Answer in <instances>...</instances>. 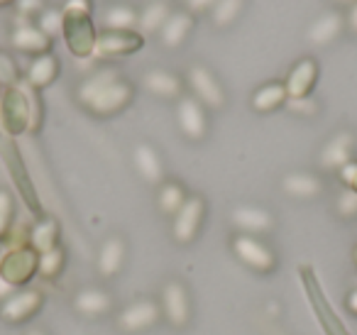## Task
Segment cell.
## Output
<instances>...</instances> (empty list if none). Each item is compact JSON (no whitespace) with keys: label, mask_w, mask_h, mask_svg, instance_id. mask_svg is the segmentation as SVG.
<instances>
[{"label":"cell","mask_w":357,"mask_h":335,"mask_svg":"<svg viewBox=\"0 0 357 335\" xmlns=\"http://www.w3.org/2000/svg\"><path fill=\"white\" fill-rule=\"evenodd\" d=\"M135 98V86L118 74L115 69H98L91 76H86L76 89V100L98 118H110V115L125 110Z\"/></svg>","instance_id":"obj_1"},{"label":"cell","mask_w":357,"mask_h":335,"mask_svg":"<svg viewBox=\"0 0 357 335\" xmlns=\"http://www.w3.org/2000/svg\"><path fill=\"white\" fill-rule=\"evenodd\" d=\"M91 0H66L61 13H64V27H61V35L69 47V52L76 59H86V57H93L96 50V32L93 17H91Z\"/></svg>","instance_id":"obj_2"},{"label":"cell","mask_w":357,"mask_h":335,"mask_svg":"<svg viewBox=\"0 0 357 335\" xmlns=\"http://www.w3.org/2000/svg\"><path fill=\"white\" fill-rule=\"evenodd\" d=\"M0 120L8 135L17 137V135L27 133L32 125H37L35 118V103L27 98V94L20 86H10L0 98Z\"/></svg>","instance_id":"obj_3"},{"label":"cell","mask_w":357,"mask_h":335,"mask_svg":"<svg viewBox=\"0 0 357 335\" xmlns=\"http://www.w3.org/2000/svg\"><path fill=\"white\" fill-rule=\"evenodd\" d=\"M162 320V306L159 301L142 296V299H135L132 304H128L115 318V328L125 335L144 333V330L154 328V325Z\"/></svg>","instance_id":"obj_4"},{"label":"cell","mask_w":357,"mask_h":335,"mask_svg":"<svg viewBox=\"0 0 357 335\" xmlns=\"http://www.w3.org/2000/svg\"><path fill=\"white\" fill-rule=\"evenodd\" d=\"M233 255L243 262L245 267H250L257 274H272L277 269V255L272 252V247L267 242H262L255 235H245L238 232L233 237Z\"/></svg>","instance_id":"obj_5"},{"label":"cell","mask_w":357,"mask_h":335,"mask_svg":"<svg viewBox=\"0 0 357 335\" xmlns=\"http://www.w3.org/2000/svg\"><path fill=\"white\" fill-rule=\"evenodd\" d=\"M144 47V35L139 30H100L96 37V59H118L130 57Z\"/></svg>","instance_id":"obj_6"},{"label":"cell","mask_w":357,"mask_h":335,"mask_svg":"<svg viewBox=\"0 0 357 335\" xmlns=\"http://www.w3.org/2000/svg\"><path fill=\"white\" fill-rule=\"evenodd\" d=\"M186 84L191 89V96L196 100L206 105V108H213V110H220L225 108V89L223 84L218 81V76L204 64H194L186 74Z\"/></svg>","instance_id":"obj_7"},{"label":"cell","mask_w":357,"mask_h":335,"mask_svg":"<svg viewBox=\"0 0 357 335\" xmlns=\"http://www.w3.org/2000/svg\"><path fill=\"white\" fill-rule=\"evenodd\" d=\"M206 218V201L201 196H189L186 203L178 208V213L172 218V237L176 245H191L196 235L201 232Z\"/></svg>","instance_id":"obj_8"},{"label":"cell","mask_w":357,"mask_h":335,"mask_svg":"<svg viewBox=\"0 0 357 335\" xmlns=\"http://www.w3.org/2000/svg\"><path fill=\"white\" fill-rule=\"evenodd\" d=\"M162 318L174 328H186L191 320V296L178 279H169L159 296Z\"/></svg>","instance_id":"obj_9"},{"label":"cell","mask_w":357,"mask_h":335,"mask_svg":"<svg viewBox=\"0 0 357 335\" xmlns=\"http://www.w3.org/2000/svg\"><path fill=\"white\" fill-rule=\"evenodd\" d=\"M45 306V294L37 289H17L8 296L6 301H0V318L6 323H27L35 318Z\"/></svg>","instance_id":"obj_10"},{"label":"cell","mask_w":357,"mask_h":335,"mask_svg":"<svg viewBox=\"0 0 357 335\" xmlns=\"http://www.w3.org/2000/svg\"><path fill=\"white\" fill-rule=\"evenodd\" d=\"M37 262L40 255L32 247H10L0 267V279H6L15 289H22V284H27L37 274Z\"/></svg>","instance_id":"obj_11"},{"label":"cell","mask_w":357,"mask_h":335,"mask_svg":"<svg viewBox=\"0 0 357 335\" xmlns=\"http://www.w3.org/2000/svg\"><path fill=\"white\" fill-rule=\"evenodd\" d=\"M176 125L184 137L191 142H201L208 135V115L206 105L196 100L194 96H181L176 103Z\"/></svg>","instance_id":"obj_12"},{"label":"cell","mask_w":357,"mask_h":335,"mask_svg":"<svg viewBox=\"0 0 357 335\" xmlns=\"http://www.w3.org/2000/svg\"><path fill=\"white\" fill-rule=\"evenodd\" d=\"M355 135L350 130H340L335 133L326 144H323L321 154H318V164L328 172H340L345 164L352 162V154H355Z\"/></svg>","instance_id":"obj_13"},{"label":"cell","mask_w":357,"mask_h":335,"mask_svg":"<svg viewBox=\"0 0 357 335\" xmlns=\"http://www.w3.org/2000/svg\"><path fill=\"white\" fill-rule=\"evenodd\" d=\"M316 81H318V61L313 57H303V59H298L291 66L287 81H284V89H287V96L291 100L308 98Z\"/></svg>","instance_id":"obj_14"},{"label":"cell","mask_w":357,"mask_h":335,"mask_svg":"<svg viewBox=\"0 0 357 335\" xmlns=\"http://www.w3.org/2000/svg\"><path fill=\"white\" fill-rule=\"evenodd\" d=\"M230 221H233V225L238 228L240 232H245V235H264V232H269L274 228V216L267 211V208L262 206H238L233 208V213H230Z\"/></svg>","instance_id":"obj_15"},{"label":"cell","mask_w":357,"mask_h":335,"mask_svg":"<svg viewBox=\"0 0 357 335\" xmlns=\"http://www.w3.org/2000/svg\"><path fill=\"white\" fill-rule=\"evenodd\" d=\"M71 306H74V311L81 315V318L96 320V318H103V315L110 313L113 299H110L108 291L100 289V286H86V289L76 291Z\"/></svg>","instance_id":"obj_16"},{"label":"cell","mask_w":357,"mask_h":335,"mask_svg":"<svg viewBox=\"0 0 357 335\" xmlns=\"http://www.w3.org/2000/svg\"><path fill=\"white\" fill-rule=\"evenodd\" d=\"M125 257H128V245H125V240L120 235H110L108 240L100 245L96 269H98V274L103 276V279H113L125 267Z\"/></svg>","instance_id":"obj_17"},{"label":"cell","mask_w":357,"mask_h":335,"mask_svg":"<svg viewBox=\"0 0 357 335\" xmlns=\"http://www.w3.org/2000/svg\"><path fill=\"white\" fill-rule=\"evenodd\" d=\"M132 162H135V169L137 174L144 179L147 184L152 186H159L164 181V162H162V154L152 147V144L142 142L135 147L132 152Z\"/></svg>","instance_id":"obj_18"},{"label":"cell","mask_w":357,"mask_h":335,"mask_svg":"<svg viewBox=\"0 0 357 335\" xmlns=\"http://www.w3.org/2000/svg\"><path fill=\"white\" fill-rule=\"evenodd\" d=\"M13 47L17 52H25V54L40 57V54H50L52 52V40L32 22L25 25H17L13 30Z\"/></svg>","instance_id":"obj_19"},{"label":"cell","mask_w":357,"mask_h":335,"mask_svg":"<svg viewBox=\"0 0 357 335\" xmlns=\"http://www.w3.org/2000/svg\"><path fill=\"white\" fill-rule=\"evenodd\" d=\"M191 30H194V15L189 10H178L169 15V20L164 22L157 35L167 50H176V47H181L189 40Z\"/></svg>","instance_id":"obj_20"},{"label":"cell","mask_w":357,"mask_h":335,"mask_svg":"<svg viewBox=\"0 0 357 335\" xmlns=\"http://www.w3.org/2000/svg\"><path fill=\"white\" fill-rule=\"evenodd\" d=\"M142 86L157 98H181L184 96V81L167 69H149L142 79Z\"/></svg>","instance_id":"obj_21"},{"label":"cell","mask_w":357,"mask_h":335,"mask_svg":"<svg viewBox=\"0 0 357 335\" xmlns=\"http://www.w3.org/2000/svg\"><path fill=\"white\" fill-rule=\"evenodd\" d=\"M342 30H345V17L335 10H328L311 22V27H308V42L316 47H326L331 42H335L342 35Z\"/></svg>","instance_id":"obj_22"},{"label":"cell","mask_w":357,"mask_h":335,"mask_svg":"<svg viewBox=\"0 0 357 335\" xmlns=\"http://www.w3.org/2000/svg\"><path fill=\"white\" fill-rule=\"evenodd\" d=\"M282 191L298 201H311L323 193V181L311 172H291L282 179Z\"/></svg>","instance_id":"obj_23"},{"label":"cell","mask_w":357,"mask_h":335,"mask_svg":"<svg viewBox=\"0 0 357 335\" xmlns=\"http://www.w3.org/2000/svg\"><path fill=\"white\" fill-rule=\"evenodd\" d=\"M289 96L287 89H284V81H269V84H262L250 98V105H252L255 113H272V110L287 105Z\"/></svg>","instance_id":"obj_24"},{"label":"cell","mask_w":357,"mask_h":335,"mask_svg":"<svg viewBox=\"0 0 357 335\" xmlns=\"http://www.w3.org/2000/svg\"><path fill=\"white\" fill-rule=\"evenodd\" d=\"M59 76V61L52 54H40L32 59L30 69H27V84L32 89H47L50 84H54V79Z\"/></svg>","instance_id":"obj_25"},{"label":"cell","mask_w":357,"mask_h":335,"mask_svg":"<svg viewBox=\"0 0 357 335\" xmlns=\"http://www.w3.org/2000/svg\"><path fill=\"white\" fill-rule=\"evenodd\" d=\"M59 245V223L54 218H42L32 225L30 230V247L42 255V252L52 250V247Z\"/></svg>","instance_id":"obj_26"},{"label":"cell","mask_w":357,"mask_h":335,"mask_svg":"<svg viewBox=\"0 0 357 335\" xmlns=\"http://www.w3.org/2000/svg\"><path fill=\"white\" fill-rule=\"evenodd\" d=\"M189 193H186L184 184L178 181H162L159 184V191H157V208L164 213V216H176L178 208L184 206Z\"/></svg>","instance_id":"obj_27"},{"label":"cell","mask_w":357,"mask_h":335,"mask_svg":"<svg viewBox=\"0 0 357 335\" xmlns=\"http://www.w3.org/2000/svg\"><path fill=\"white\" fill-rule=\"evenodd\" d=\"M169 15H172V10H169L167 3H164V0H154V3H149V6L144 8L142 13H139L137 30L142 32V35H152V32H159L164 22L169 20Z\"/></svg>","instance_id":"obj_28"},{"label":"cell","mask_w":357,"mask_h":335,"mask_svg":"<svg viewBox=\"0 0 357 335\" xmlns=\"http://www.w3.org/2000/svg\"><path fill=\"white\" fill-rule=\"evenodd\" d=\"M139 13L130 6H110L103 13L105 30H137Z\"/></svg>","instance_id":"obj_29"},{"label":"cell","mask_w":357,"mask_h":335,"mask_svg":"<svg viewBox=\"0 0 357 335\" xmlns=\"http://www.w3.org/2000/svg\"><path fill=\"white\" fill-rule=\"evenodd\" d=\"M245 0H218L211 10V22H213L218 30H225L230 27L240 15H243Z\"/></svg>","instance_id":"obj_30"},{"label":"cell","mask_w":357,"mask_h":335,"mask_svg":"<svg viewBox=\"0 0 357 335\" xmlns=\"http://www.w3.org/2000/svg\"><path fill=\"white\" fill-rule=\"evenodd\" d=\"M64 262H66V252L61 245L52 247V250L42 252L40 262H37V274L45 276V279H56L64 269Z\"/></svg>","instance_id":"obj_31"},{"label":"cell","mask_w":357,"mask_h":335,"mask_svg":"<svg viewBox=\"0 0 357 335\" xmlns=\"http://www.w3.org/2000/svg\"><path fill=\"white\" fill-rule=\"evenodd\" d=\"M35 25L45 32L50 40H54L56 35H61V27H64V13L59 8H45L42 15L35 20Z\"/></svg>","instance_id":"obj_32"},{"label":"cell","mask_w":357,"mask_h":335,"mask_svg":"<svg viewBox=\"0 0 357 335\" xmlns=\"http://www.w3.org/2000/svg\"><path fill=\"white\" fill-rule=\"evenodd\" d=\"M17 79H20V69H17L15 59L6 52H0V84L15 86Z\"/></svg>","instance_id":"obj_33"},{"label":"cell","mask_w":357,"mask_h":335,"mask_svg":"<svg viewBox=\"0 0 357 335\" xmlns=\"http://www.w3.org/2000/svg\"><path fill=\"white\" fill-rule=\"evenodd\" d=\"M13 213H15V203H13V196L6 191V188H0V237L6 235L8 228H10Z\"/></svg>","instance_id":"obj_34"},{"label":"cell","mask_w":357,"mask_h":335,"mask_svg":"<svg viewBox=\"0 0 357 335\" xmlns=\"http://www.w3.org/2000/svg\"><path fill=\"white\" fill-rule=\"evenodd\" d=\"M335 211L340 213L342 218H355L357 216V193L350 191V188H345V191L337 196Z\"/></svg>","instance_id":"obj_35"},{"label":"cell","mask_w":357,"mask_h":335,"mask_svg":"<svg viewBox=\"0 0 357 335\" xmlns=\"http://www.w3.org/2000/svg\"><path fill=\"white\" fill-rule=\"evenodd\" d=\"M13 6L17 8V13H20L22 17L37 20V17L42 15V10H45V0H13Z\"/></svg>","instance_id":"obj_36"},{"label":"cell","mask_w":357,"mask_h":335,"mask_svg":"<svg viewBox=\"0 0 357 335\" xmlns=\"http://www.w3.org/2000/svg\"><path fill=\"white\" fill-rule=\"evenodd\" d=\"M287 108L291 110V113H298V115H313V113H318V105L311 100V96H308V98H296V100L289 98L287 100Z\"/></svg>","instance_id":"obj_37"},{"label":"cell","mask_w":357,"mask_h":335,"mask_svg":"<svg viewBox=\"0 0 357 335\" xmlns=\"http://www.w3.org/2000/svg\"><path fill=\"white\" fill-rule=\"evenodd\" d=\"M340 179L342 184H345V188H350V191L357 193V159H352L350 164H345V167L340 169Z\"/></svg>","instance_id":"obj_38"},{"label":"cell","mask_w":357,"mask_h":335,"mask_svg":"<svg viewBox=\"0 0 357 335\" xmlns=\"http://www.w3.org/2000/svg\"><path fill=\"white\" fill-rule=\"evenodd\" d=\"M215 3L218 0H186V8H189L191 15H196V13H211Z\"/></svg>","instance_id":"obj_39"},{"label":"cell","mask_w":357,"mask_h":335,"mask_svg":"<svg viewBox=\"0 0 357 335\" xmlns=\"http://www.w3.org/2000/svg\"><path fill=\"white\" fill-rule=\"evenodd\" d=\"M345 27L352 32V35H357V0L350 6V10H347V15H345Z\"/></svg>","instance_id":"obj_40"},{"label":"cell","mask_w":357,"mask_h":335,"mask_svg":"<svg viewBox=\"0 0 357 335\" xmlns=\"http://www.w3.org/2000/svg\"><path fill=\"white\" fill-rule=\"evenodd\" d=\"M347 311H350L352 315H357V289L355 291H350V294H347Z\"/></svg>","instance_id":"obj_41"},{"label":"cell","mask_w":357,"mask_h":335,"mask_svg":"<svg viewBox=\"0 0 357 335\" xmlns=\"http://www.w3.org/2000/svg\"><path fill=\"white\" fill-rule=\"evenodd\" d=\"M8 252H10V245H6V242L0 240V267H3V260H6Z\"/></svg>","instance_id":"obj_42"},{"label":"cell","mask_w":357,"mask_h":335,"mask_svg":"<svg viewBox=\"0 0 357 335\" xmlns=\"http://www.w3.org/2000/svg\"><path fill=\"white\" fill-rule=\"evenodd\" d=\"M25 335H47V330H42V328H32V330H27Z\"/></svg>","instance_id":"obj_43"},{"label":"cell","mask_w":357,"mask_h":335,"mask_svg":"<svg viewBox=\"0 0 357 335\" xmlns=\"http://www.w3.org/2000/svg\"><path fill=\"white\" fill-rule=\"evenodd\" d=\"M333 3H340V6H352L355 0H333Z\"/></svg>","instance_id":"obj_44"},{"label":"cell","mask_w":357,"mask_h":335,"mask_svg":"<svg viewBox=\"0 0 357 335\" xmlns=\"http://www.w3.org/2000/svg\"><path fill=\"white\" fill-rule=\"evenodd\" d=\"M352 257H355V262H357V247H355V250H352Z\"/></svg>","instance_id":"obj_45"},{"label":"cell","mask_w":357,"mask_h":335,"mask_svg":"<svg viewBox=\"0 0 357 335\" xmlns=\"http://www.w3.org/2000/svg\"><path fill=\"white\" fill-rule=\"evenodd\" d=\"M0 3H10V0H0Z\"/></svg>","instance_id":"obj_46"}]
</instances>
